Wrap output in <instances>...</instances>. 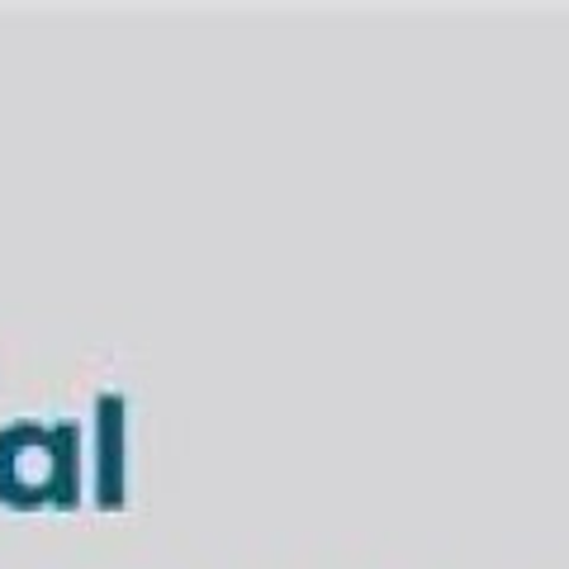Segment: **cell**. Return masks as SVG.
Returning a JSON list of instances; mask_svg holds the SVG:
<instances>
[{"instance_id":"1","label":"cell","mask_w":569,"mask_h":569,"mask_svg":"<svg viewBox=\"0 0 569 569\" xmlns=\"http://www.w3.org/2000/svg\"><path fill=\"white\" fill-rule=\"evenodd\" d=\"M0 503L10 508H77L81 503V427L77 422H10L0 427Z\"/></svg>"},{"instance_id":"2","label":"cell","mask_w":569,"mask_h":569,"mask_svg":"<svg viewBox=\"0 0 569 569\" xmlns=\"http://www.w3.org/2000/svg\"><path fill=\"white\" fill-rule=\"evenodd\" d=\"M123 447H129V403L123 395L96 399V508H123Z\"/></svg>"}]
</instances>
